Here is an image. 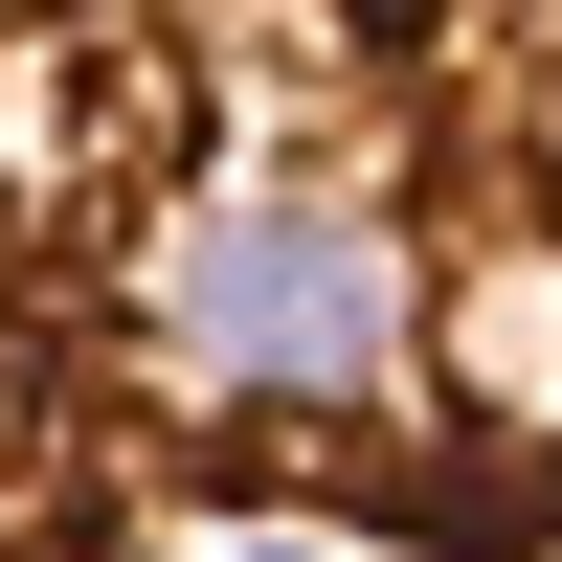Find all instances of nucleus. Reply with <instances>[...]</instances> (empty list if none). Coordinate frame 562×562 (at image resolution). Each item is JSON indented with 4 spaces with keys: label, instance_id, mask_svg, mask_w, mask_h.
<instances>
[{
    "label": "nucleus",
    "instance_id": "f03ea898",
    "mask_svg": "<svg viewBox=\"0 0 562 562\" xmlns=\"http://www.w3.org/2000/svg\"><path fill=\"white\" fill-rule=\"evenodd\" d=\"M225 90L180 0H0V562H203Z\"/></svg>",
    "mask_w": 562,
    "mask_h": 562
},
{
    "label": "nucleus",
    "instance_id": "f257e3e1",
    "mask_svg": "<svg viewBox=\"0 0 562 562\" xmlns=\"http://www.w3.org/2000/svg\"><path fill=\"white\" fill-rule=\"evenodd\" d=\"M225 90V540L562 562V0H180Z\"/></svg>",
    "mask_w": 562,
    "mask_h": 562
}]
</instances>
